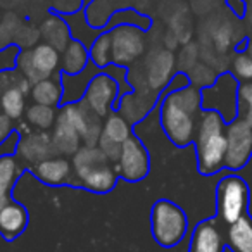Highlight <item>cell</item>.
Listing matches in <instances>:
<instances>
[{"label":"cell","mask_w":252,"mask_h":252,"mask_svg":"<svg viewBox=\"0 0 252 252\" xmlns=\"http://www.w3.org/2000/svg\"><path fill=\"white\" fill-rule=\"evenodd\" d=\"M202 111V94L195 85L169 92L161 104V126L169 140L178 147L192 144Z\"/></svg>","instance_id":"cell-1"},{"label":"cell","mask_w":252,"mask_h":252,"mask_svg":"<svg viewBox=\"0 0 252 252\" xmlns=\"http://www.w3.org/2000/svg\"><path fill=\"white\" fill-rule=\"evenodd\" d=\"M197 168L204 176L224 169L226 158V123L216 111H202L195 131Z\"/></svg>","instance_id":"cell-2"},{"label":"cell","mask_w":252,"mask_h":252,"mask_svg":"<svg viewBox=\"0 0 252 252\" xmlns=\"http://www.w3.org/2000/svg\"><path fill=\"white\" fill-rule=\"evenodd\" d=\"M107 156L98 147L83 145L73 156V171L76 187L95 193H107L116 187L119 178L118 168L112 166Z\"/></svg>","instance_id":"cell-3"},{"label":"cell","mask_w":252,"mask_h":252,"mask_svg":"<svg viewBox=\"0 0 252 252\" xmlns=\"http://www.w3.org/2000/svg\"><path fill=\"white\" fill-rule=\"evenodd\" d=\"M152 237L161 247L171 249L185 238L189 230V220L185 211L168 199H161L151 211Z\"/></svg>","instance_id":"cell-4"},{"label":"cell","mask_w":252,"mask_h":252,"mask_svg":"<svg viewBox=\"0 0 252 252\" xmlns=\"http://www.w3.org/2000/svg\"><path fill=\"white\" fill-rule=\"evenodd\" d=\"M251 190L242 176L226 175L216 187V218L224 224H233L249 213Z\"/></svg>","instance_id":"cell-5"},{"label":"cell","mask_w":252,"mask_h":252,"mask_svg":"<svg viewBox=\"0 0 252 252\" xmlns=\"http://www.w3.org/2000/svg\"><path fill=\"white\" fill-rule=\"evenodd\" d=\"M240 81L231 73H223L213 85L200 88L204 111H216L223 116L224 123H231L237 118V94Z\"/></svg>","instance_id":"cell-6"},{"label":"cell","mask_w":252,"mask_h":252,"mask_svg":"<svg viewBox=\"0 0 252 252\" xmlns=\"http://www.w3.org/2000/svg\"><path fill=\"white\" fill-rule=\"evenodd\" d=\"M18 67L21 74L30 83L49 80L52 74H56L57 67L61 64V54L49 43H38L33 49L23 50L18 56Z\"/></svg>","instance_id":"cell-7"},{"label":"cell","mask_w":252,"mask_h":252,"mask_svg":"<svg viewBox=\"0 0 252 252\" xmlns=\"http://www.w3.org/2000/svg\"><path fill=\"white\" fill-rule=\"evenodd\" d=\"M112 42V64L130 66L145 52V35L133 25H118L109 32Z\"/></svg>","instance_id":"cell-8"},{"label":"cell","mask_w":252,"mask_h":252,"mask_svg":"<svg viewBox=\"0 0 252 252\" xmlns=\"http://www.w3.org/2000/svg\"><path fill=\"white\" fill-rule=\"evenodd\" d=\"M252 158V128L235 118L226 125V158L224 168L231 171L245 168Z\"/></svg>","instance_id":"cell-9"},{"label":"cell","mask_w":252,"mask_h":252,"mask_svg":"<svg viewBox=\"0 0 252 252\" xmlns=\"http://www.w3.org/2000/svg\"><path fill=\"white\" fill-rule=\"evenodd\" d=\"M116 168H118L119 176L125 178L126 182H140L149 175L151 159H149L147 149L137 137L131 135L123 144Z\"/></svg>","instance_id":"cell-10"},{"label":"cell","mask_w":252,"mask_h":252,"mask_svg":"<svg viewBox=\"0 0 252 252\" xmlns=\"http://www.w3.org/2000/svg\"><path fill=\"white\" fill-rule=\"evenodd\" d=\"M175 64L176 59L173 50L154 49L152 52H149L144 64V81L149 90L158 94L164 87H168L169 80H171L173 73H175Z\"/></svg>","instance_id":"cell-11"},{"label":"cell","mask_w":252,"mask_h":252,"mask_svg":"<svg viewBox=\"0 0 252 252\" xmlns=\"http://www.w3.org/2000/svg\"><path fill=\"white\" fill-rule=\"evenodd\" d=\"M118 83L112 76L105 73H98L92 78L87 92H85L83 102L90 107L94 114L98 118L109 116V111L112 107V102L118 97Z\"/></svg>","instance_id":"cell-12"},{"label":"cell","mask_w":252,"mask_h":252,"mask_svg":"<svg viewBox=\"0 0 252 252\" xmlns=\"http://www.w3.org/2000/svg\"><path fill=\"white\" fill-rule=\"evenodd\" d=\"M131 137L130 123L119 114H109L105 123L102 125V135L97 147L107 156L111 162H118L121 147Z\"/></svg>","instance_id":"cell-13"},{"label":"cell","mask_w":252,"mask_h":252,"mask_svg":"<svg viewBox=\"0 0 252 252\" xmlns=\"http://www.w3.org/2000/svg\"><path fill=\"white\" fill-rule=\"evenodd\" d=\"M224 224L218 218L197 223L192 231L189 252H224Z\"/></svg>","instance_id":"cell-14"},{"label":"cell","mask_w":252,"mask_h":252,"mask_svg":"<svg viewBox=\"0 0 252 252\" xmlns=\"http://www.w3.org/2000/svg\"><path fill=\"white\" fill-rule=\"evenodd\" d=\"M32 171L42 183L50 187H61V185H74V175H73V164L64 158H49L38 164L32 166Z\"/></svg>","instance_id":"cell-15"},{"label":"cell","mask_w":252,"mask_h":252,"mask_svg":"<svg viewBox=\"0 0 252 252\" xmlns=\"http://www.w3.org/2000/svg\"><path fill=\"white\" fill-rule=\"evenodd\" d=\"M30 213L23 204L9 202L0 209V235L5 242H12L28 228Z\"/></svg>","instance_id":"cell-16"},{"label":"cell","mask_w":252,"mask_h":252,"mask_svg":"<svg viewBox=\"0 0 252 252\" xmlns=\"http://www.w3.org/2000/svg\"><path fill=\"white\" fill-rule=\"evenodd\" d=\"M52 152H54L52 137L47 135L45 131L25 135L18 144V156L23 161L30 162L32 166L49 159L52 156Z\"/></svg>","instance_id":"cell-17"},{"label":"cell","mask_w":252,"mask_h":252,"mask_svg":"<svg viewBox=\"0 0 252 252\" xmlns=\"http://www.w3.org/2000/svg\"><path fill=\"white\" fill-rule=\"evenodd\" d=\"M52 137V145L54 152L61 156H74L81 147H83V138L78 133V130L67 121L66 116L59 114V118L56 119L54 125V133Z\"/></svg>","instance_id":"cell-18"},{"label":"cell","mask_w":252,"mask_h":252,"mask_svg":"<svg viewBox=\"0 0 252 252\" xmlns=\"http://www.w3.org/2000/svg\"><path fill=\"white\" fill-rule=\"evenodd\" d=\"M224 242L231 252H252V216L244 214L233 224L224 226Z\"/></svg>","instance_id":"cell-19"},{"label":"cell","mask_w":252,"mask_h":252,"mask_svg":"<svg viewBox=\"0 0 252 252\" xmlns=\"http://www.w3.org/2000/svg\"><path fill=\"white\" fill-rule=\"evenodd\" d=\"M40 35L45 40V43L52 45L59 52H63L71 42L69 26L66 25L63 18L59 16H49L40 26Z\"/></svg>","instance_id":"cell-20"},{"label":"cell","mask_w":252,"mask_h":252,"mask_svg":"<svg viewBox=\"0 0 252 252\" xmlns=\"http://www.w3.org/2000/svg\"><path fill=\"white\" fill-rule=\"evenodd\" d=\"M21 175V168L16 158L0 156V209L12 202V189Z\"/></svg>","instance_id":"cell-21"},{"label":"cell","mask_w":252,"mask_h":252,"mask_svg":"<svg viewBox=\"0 0 252 252\" xmlns=\"http://www.w3.org/2000/svg\"><path fill=\"white\" fill-rule=\"evenodd\" d=\"M90 63V52L78 40H71L69 45L61 52V64L66 74H78L85 71Z\"/></svg>","instance_id":"cell-22"},{"label":"cell","mask_w":252,"mask_h":252,"mask_svg":"<svg viewBox=\"0 0 252 252\" xmlns=\"http://www.w3.org/2000/svg\"><path fill=\"white\" fill-rule=\"evenodd\" d=\"M63 95H64L63 83H61V80H54V78L38 81V83H35L32 87L33 100H35V104L40 105L54 107V105L63 102Z\"/></svg>","instance_id":"cell-23"},{"label":"cell","mask_w":252,"mask_h":252,"mask_svg":"<svg viewBox=\"0 0 252 252\" xmlns=\"http://www.w3.org/2000/svg\"><path fill=\"white\" fill-rule=\"evenodd\" d=\"M0 107L2 114L11 119H19L25 114V94L18 87H11L0 95Z\"/></svg>","instance_id":"cell-24"},{"label":"cell","mask_w":252,"mask_h":252,"mask_svg":"<svg viewBox=\"0 0 252 252\" xmlns=\"http://www.w3.org/2000/svg\"><path fill=\"white\" fill-rule=\"evenodd\" d=\"M90 61L97 69H104L112 63V42L111 35L104 33L100 35L90 47Z\"/></svg>","instance_id":"cell-25"},{"label":"cell","mask_w":252,"mask_h":252,"mask_svg":"<svg viewBox=\"0 0 252 252\" xmlns=\"http://www.w3.org/2000/svg\"><path fill=\"white\" fill-rule=\"evenodd\" d=\"M26 119L36 130L45 131L56 125V112H54V107H49V105L33 104L26 111Z\"/></svg>","instance_id":"cell-26"},{"label":"cell","mask_w":252,"mask_h":252,"mask_svg":"<svg viewBox=\"0 0 252 252\" xmlns=\"http://www.w3.org/2000/svg\"><path fill=\"white\" fill-rule=\"evenodd\" d=\"M237 118L252 128V81H242L238 85Z\"/></svg>","instance_id":"cell-27"},{"label":"cell","mask_w":252,"mask_h":252,"mask_svg":"<svg viewBox=\"0 0 252 252\" xmlns=\"http://www.w3.org/2000/svg\"><path fill=\"white\" fill-rule=\"evenodd\" d=\"M40 28H35L33 25H19V28L14 33V43H18L19 47H23L25 50H28V47L38 45L40 38Z\"/></svg>","instance_id":"cell-28"},{"label":"cell","mask_w":252,"mask_h":252,"mask_svg":"<svg viewBox=\"0 0 252 252\" xmlns=\"http://www.w3.org/2000/svg\"><path fill=\"white\" fill-rule=\"evenodd\" d=\"M19 19L14 14H5V18L0 21V50L11 47L9 43L14 42V33L19 28Z\"/></svg>","instance_id":"cell-29"},{"label":"cell","mask_w":252,"mask_h":252,"mask_svg":"<svg viewBox=\"0 0 252 252\" xmlns=\"http://www.w3.org/2000/svg\"><path fill=\"white\" fill-rule=\"evenodd\" d=\"M233 73L237 80L252 81V57L247 52H240L233 61Z\"/></svg>","instance_id":"cell-30"},{"label":"cell","mask_w":252,"mask_h":252,"mask_svg":"<svg viewBox=\"0 0 252 252\" xmlns=\"http://www.w3.org/2000/svg\"><path fill=\"white\" fill-rule=\"evenodd\" d=\"M18 49L16 47H7V49L0 50V73L14 67V64L18 63Z\"/></svg>","instance_id":"cell-31"},{"label":"cell","mask_w":252,"mask_h":252,"mask_svg":"<svg viewBox=\"0 0 252 252\" xmlns=\"http://www.w3.org/2000/svg\"><path fill=\"white\" fill-rule=\"evenodd\" d=\"M12 131V119L7 118L5 114H0V145L4 144Z\"/></svg>","instance_id":"cell-32"},{"label":"cell","mask_w":252,"mask_h":252,"mask_svg":"<svg viewBox=\"0 0 252 252\" xmlns=\"http://www.w3.org/2000/svg\"><path fill=\"white\" fill-rule=\"evenodd\" d=\"M247 54L252 57V40H249V42H247Z\"/></svg>","instance_id":"cell-33"}]
</instances>
